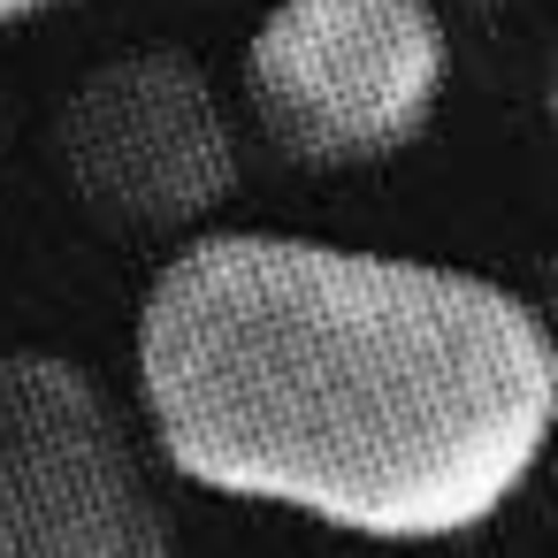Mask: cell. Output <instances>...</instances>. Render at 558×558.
<instances>
[{
	"label": "cell",
	"instance_id": "1",
	"mask_svg": "<svg viewBox=\"0 0 558 558\" xmlns=\"http://www.w3.org/2000/svg\"><path fill=\"white\" fill-rule=\"evenodd\" d=\"M192 489L360 543L489 527L558 436V337L497 276L283 230L184 238L131 329Z\"/></svg>",
	"mask_w": 558,
	"mask_h": 558
},
{
	"label": "cell",
	"instance_id": "2",
	"mask_svg": "<svg viewBox=\"0 0 558 558\" xmlns=\"http://www.w3.org/2000/svg\"><path fill=\"white\" fill-rule=\"evenodd\" d=\"M451 85L436 0H276L245 39V116L291 169H383L413 154Z\"/></svg>",
	"mask_w": 558,
	"mask_h": 558
},
{
	"label": "cell",
	"instance_id": "3",
	"mask_svg": "<svg viewBox=\"0 0 558 558\" xmlns=\"http://www.w3.org/2000/svg\"><path fill=\"white\" fill-rule=\"evenodd\" d=\"M154 428L70 352H0V558H177Z\"/></svg>",
	"mask_w": 558,
	"mask_h": 558
},
{
	"label": "cell",
	"instance_id": "4",
	"mask_svg": "<svg viewBox=\"0 0 558 558\" xmlns=\"http://www.w3.org/2000/svg\"><path fill=\"white\" fill-rule=\"evenodd\" d=\"M47 161L93 222L184 238L238 192V123L184 47H131L62 93Z\"/></svg>",
	"mask_w": 558,
	"mask_h": 558
},
{
	"label": "cell",
	"instance_id": "5",
	"mask_svg": "<svg viewBox=\"0 0 558 558\" xmlns=\"http://www.w3.org/2000/svg\"><path fill=\"white\" fill-rule=\"evenodd\" d=\"M54 9H77V0H0V32H16V24H39Z\"/></svg>",
	"mask_w": 558,
	"mask_h": 558
},
{
	"label": "cell",
	"instance_id": "6",
	"mask_svg": "<svg viewBox=\"0 0 558 558\" xmlns=\"http://www.w3.org/2000/svg\"><path fill=\"white\" fill-rule=\"evenodd\" d=\"M543 108H550V138H558V47H550V93H543Z\"/></svg>",
	"mask_w": 558,
	"mask_h": 558
},
{
	"label": "cell",
	"instance_id": "7",
	"mask_svg": "<svg viewBox=\"0 0 558 558\" xmlns=\"http://www.w3.org/2000/svg\"><path fill=\"white\" fill-rule=\"evenodd\" d=\"M550 337H558V253H550Z\"/></svg>",
	"mask_w": 558,
	"mask_h": 558
},
{
	"label": "cell",
	"instance_id": "8",
	"mask_svg": "<svg viewBox=\"0 0 558 558\" xmlns=\"http://www.w3.org/2000/svg\"><path fill=\"white\" fill-rule=\"evenodd\" d=\"M466 9H497V0H466Z\"/></svg>",
	"mask_w": 558,
	"mask_h": 558
}]
</instances>
